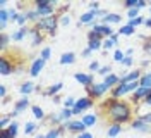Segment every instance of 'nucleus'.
Returning <instances> with one entry per match:
<instances>
[{
  "label": "nucleus",
  "instance_id": "f257e3e1",
  "mask_svg": "<svg viewBox=\"0 0 151 138\" xmlns=\"http://www.w3.org/2000/svg\"><path fill=\"white\" fill-rule=\"evenodd\" d=\"M103 114L117 124H125L132 123V105L127 100H117V99H108L101 105Z\"/></svg>",
  "mask_w": 151,
  "mask_h": 138
},
{
  "label": "nucleus",
  "instance_id": "f03ea898",
  "mask_svg": "<svg viewBox=\"0 0 151 138\" xmlns=\"http://www.w3.org/2000/svg\"><path fill=\"white\" fill-rule=\"evenodd\" d=\"M58 24H60V16L55 14V16H50V18L40 19L36 24H35V28L40 29L41 33H48L50 37H55V29Z\"/></svg>",
  "mask_w": 151,
  "mask_h": 138
},
{
  "label": "nucleus",
  "instance_id": "7ed1b4c3",
  "mask_svg": "<svg viewBox=\"0 0 151 138\" xmlns=\"http://www.w3.org/2000/svg\"><path fill=\"white\" fill-rule=\"evenodd\" d=\"M108 90H110V88H108V86H106L103 81H101V83H93L91 86H88V88H86L88 97H89V99H93V100L101 99V97H103V95L108 92Z\"/></svg>",
  "mask_w": 151,
  "mask_h": 138
},
{
  "label": "nucleus",
  "instance_id": "20e7f679",
  "mask_svg": "<svg viewBox=\"0 0 151 138\" xmlns=\"http://www.w3.org/2000/svg\"><path fill=\"white\" fill-rule=\"evenodd\" d=\"M93 105H94V100H93V99H89L88 95H86V97H81V99H77V102H76V107L72 109V114H74V116H79L81 112H84V110L91 109Z\"/></svg>",
  "mask_w": 151,
  "mask_h": 138
},
{
  "label": "nucleus",
  "instance_id": "39448f33",
  "mask_svg": "<svg viewBox=\"0 0 151 138\" xmlns=\"http://www.w3.org/2000/svg\"><path fill=\"white\" fill-rule=\"evenodd\" d=\"M62 126L65 128V131H70V133H76V135H81V133H84L86 129H88L81 119H70V121H67V123H64Z\"/></svg>",
  "mask_w": 151,
  "mask_h": 138
},
{
  "label": "nucleus",
  "instance_id": "423d86ee",
  "mask_svg": "<svg viewBox=\"0 0 151 138\" xmlns=\"http://www.w3.org/2000/svg\"><path fill=\"white\" fill-rule=\"evenodd\" d=\"M28 107H31L29 99H28V97H22V99H19L17 102H14V109H12V112H9V116L14 119V118H17L21 112H24Z\"/></svg>",
  "mask_w": 151,
  "mask_h": 138
},
{
  "label": "nucleus",
  "instance_id": "0eeeda50",
  "mask_svg": "<svg viewBox=\"0 0 151 138\" xmlns=\"http://www.w3.org/2000/svg\"><path fill=\"white\" fill-rule=\"evenodd\" d=\"M74 80L79 83V85H83L84 88H88V86H91L94 83V76L91 73H83V71H81V73L74 74Z\"/></svg>",
  "mask_w": 151,
  "mask_h": 138
},
{
  "label": "nucleus",
  "instance_id": "6e6552de",
  "mask_svg": "<svg viewBox=\"0 0 151 138\" xmlns=\"http://www.w3.org/2000/svg\"><path fill=\"white\" fill-rule=\"evenodd\" d=\"M45 64H47V61H43L41 57H36V59L33 61V64H31V67H29V74H31L33 78H36V76H40V73L43 71V67H45Z\"/></svg>",
  "mask_w": 151,
  "mask_h": 138
},
{
  "label": "nucleus",
  "instance_id": "1a4fd4ad",
  "mask_svg": "<svg viewBox=\"0 0 151 138\" xmlns=\"http://www.w3.org/2000/svg\"><path fill=\"white\" fill-rule=\"evenodd\" d=\"M0 73H2V76H9L10 73H14V62L7 59L5 55L0 57Z\"/></svg>",
  "mask_w": 151,
  "mask_h": 138
},
{
  "label": "nucleus",
  "instance_id": "9d476101",
  "mask_svg": "<svg viewBox=\"0 0 151 138\" xmlns=\"http://www.w3.org/2000/svg\"><path fill=\"white\" fill-rule=\"evenodd\" d=\"M141 71L139 69H136V71H129V73H125L124 76H120V83L122 85H127V83H134V81H139L141 80Z\"/></svg>",
  "mask_w": 151,
  "mask_h": 138
},
{
  "label": "nucleus",
  "instance_id": "9b49d317",
  "mask_svg": "<svg viewBox=\"0 0 151 138\" xmlns=\"http://www.w3.org/2000/svg\"><path fill=\"white\" fill-rule=\"evenodd\" d=\"M28 35H31V28L22 26V28H19L17 31H14V33L10 35V40H12V42H22Z\"/></svg>",
  "mask_w": 151,
  "mask_h": 138
},
{
  "label": "nucleus",
  "instance_id": "f8f14e48",
  "mask_svg": "<svg viewBox=\"0 0 151 138\" xmlns=\"http://www.w3.org/2000/svg\"><path fill=\"white\" fill-rule=\"evenodd\" d=\"M131 128L134 129V131H139V133H148L151 129V126L148 124V123H144L142 119H139V118H136V119H132L131 123Z\"/></svg>",
  "mask_w": 151,
  "mask_h": 138
},
{
  "label": "nucleus",
  "instance_id": "ddd939ff",
  "mask_svg": "<svg viewBox=\"0 0 151 138\" xmlns=\"http://www.w3.org/2000/svg\"><path fill=\"white\" fill-rule=\"evenodd\" d=\"M150 92L151 90H148V88H142V86H139L136 92L132 93V104H137V102H144V99L150 95Z\"/></svg>",
  "mask_w": 151,
  "mask_h": 138
},
{
  "label": "nucleus",
  "instance_id": "4468645a",
  "mask_svg": "<svg viewBox=\"0 0 151 138\" xmlns=\"http://www.w3.org/2000/svg\"><path fill=\"white\" fill-rule=\"evenodd\" d=\"M91 29H94V31H96V33H100V35H103L105 38H110L113 33H115L112 26H108V24H101V23H100V24H96V26H93Z\"/></svg>",
  "mask_w": 151,
  "mask_h": 138
},
{
  "label": "nucleus",
  "instance_id": "2eb2a0df",
  "mask_svg": "<svg viewBox=\"0 0 151 138\" xmlns=\"http://www.w3.org/2000/svg\"><path fill=\"white\" fill-rule=\"evenodd\" d=\"M119 23H122V16H119V14H106L103 19H101V24H108V26H112V24H119Z\"/></svg>",
  "mask_w": 151,
  "mask_h": 138
},
{
  "label": "nucleus",
  "instance_id": "dca6fc26",
  "mask_svg": "<svg viewBox=\"0 0 151 138\" xmlns=\"http://www.w3.org/2000/svg\"><path fill=\"white\" fill-rule=\"evenodd\" d=\"M19 92H21L22 97H28V95H31L33 92H36V86H35V83L33 81H24L22 85H21Z\"/></svg>",
  "mask_w": 151,
  "mask_h": 138
},
{
  "label": "nucleus",
  "instance_id": "f3484780",
  "mask_svg": "<svg viewBox=\"0 0 151 138\" xmlns=\"http://www.w3.org/2000/svg\"><path fill=\"white\" fill-rule=\"evenodd\" d=\"M40 14V18H50V16H55V5H45V7H35Z\"/></svg>",
  "mask_w": 151,
  "mask_h": 138
},
{
  "label": "nucleus",
  "instance_id": "a211bd4d",
  "mask_svg": "<svg viewBox=\"0 0 151 138\" xmlns=\"http://www.w3.org/2000/svg\"><path fill=\"white\" fill-rule=\"evenodd\" d=\"M64 88V83L62 81H58V83H55V85H52V86H48L47 90L43 92V95L45 97H55V95H58V92Z\"/></svg>",
  "mask_w": 151,
  "mask_h": 138
},
{
  "label": "nucleus",
  "instance_id": "6ab92c4d",
  "mask_svg": "<svg viewBox=\"0 0 151 138\" xmlns=\"http://www.w3.org/2000/svg\"><path fill=\"white\" fill-rule=\"evenodd\" d=\"M103 83L112 90V88H115L119 83H120V76H117V74H108V76H105V80H103Z\"/></svg>",
  "mask_w": 151,
  "mask_h": 138
},
{
  "label": "nucleus",
  "instance_id": "aec40b11",
  "mask_svg": "<svg viewBox=\"0 0 151 138\" xmlns=\"http://www.w3.org/2000/svg\"><path fill=\"white\" fill-rule=\"evenodd\" d=\"M81 121L84 123L86 128H91V126H94L98 123V116L96 114H83L81 116Z\"/></svg>",
  "mask_w": 151,
  "mask_h": 138
},
{
  "label": "nucleus",
  "instance_id": "412c9836",
  "mask_svg": "<svg viewBox=\"0 0 151 138\" xmlns=\"http://www.w3.org/2000/svg\"><path fill=\"white\" fill-rule=\"evenodd\" d=\"M31 37H33V43H31V45H33V47H38L41 42H43L45 35H43L40 29H36V28L33 26V28H31Z\"/></svg>",
  "mask_w": 151,
  "mask_h": 138
},
{
  "label": "nucleus",
  "instance_id": "4be33fe9",
  "mask_svg": "<svg viewBox=\"0 0 151 138\" xmlns=\"http://www.w3.org/2000/svg\"><path fill=\"white\" fill-rule=\"evenodd\" d=\"M120 133H122V124H117V123H112L106 129V135L110 138H117Z\"/></svg>",
  "mask_w": 151,
  "mask_h": 138
},
{
  "label": "nucleus",
  "instance_id": "5701e85b",
  "mask_svg": "<svg viewBox=\"0 0 151 138\" xmlns=\"http://www.w3.org/2000/svg\"><path fill=\"white\" fill-rule=\"evenodd\" d=\"M9 9H0V29L4 33V29L7 28V23H9Z\"/></svg>",
  "mask_w": 151,
  "mask_h": 138
},
{
  "label": "nucleus",
  "instance_id": "b1692460",
  "mask_svg": "<svg viewBox=\"0 0 151 138\" xmlns=\"http://www.w3.org/2000/svg\"><path fill=\"white\" fill-rule=\"evenodd\" d=\"M62 66L65 64H74L76 62V54L74 52H65V54H62V57H60V61H58Z\"/></svg>",
  "mask_w": 151,
  "mask_h": 138
},
{
  "label": "nucleus",
  "instance_id": "393cba45",
  "mask_svg": "<svg viewBox=\"0 0 151 138\" xmlns=\"http://www.w3.org/2000/svg\"><path fill=\"white\" fill-rule=\"evenodd\" d=\"M65 128L64 126H58V128H50L48 133H45V138H58L60 135H64Z\"/></svg>",
  "mask_w": 151,
  "mask_h": 138
},
{
  "label": "nucleus",
  "instance_id": "a878e982",
  "mask_svg": "<svg viewBox=\"0 0 151 138\" xmlns=\"http://www.w3.org/2000/svg\"><path fill=\"white\" fill-rule=\"evenodd\" d=\"M31 110H33V116L40 121H45L47 119V114H45V110L41 109L40 105H31Z\"/></svg>",
  "mask_w": 151,
  "mask_h": 138
},
{
  "label": "nucleus",
  "instance_id": "bb28decb",
  "mask_svg": "<svg viewBox=\"0 0 151 138\" xmlns=\"http://www.w3.org/2000/svg\"><path fill=\"white\" fill-rule=\"evenodd\" d=\"M139 85H141L142 88H148V90H151V71H148V73L142 74L141 80H139Z\"/></svg>",
  "mask_w": 151,
  "mask_h": 138
},
{
  "label": "nucleus",
  "instance_id": "cd10ccee",
  "mask_svg": "<svg viewBox=\"0 0 151 138\" xmlns=\"http://www.w3.org/2000/svg\"><path fill=\"white\" fill-rule=\"evenodd\" d=\"M88 48L91 50V52H96V50H100V48H103V40H88Z\"/></svg>",
  "mask_w": 151,
  "mask_h": 138
},
{
  "label": "nucleus",
  "instance_id": "c85d7f7f",
  "mask_svg": "<svg viewBox=\"0 0 151 138\" xmlns=\"http://www.w3.org/2000/svg\"><path fill=\"white\" fill-rule=\"evenodd\" d=\"M136 33V28L129 26V24H124L120 29H119V35H124V37H132Z\"/></svg>",
  "mask_w": 151,
  "mask_h": 138
},
{
  "label": "nucleus",
  "instance_id": "c756f323",
  "mask_svg": "<svg viewBox=\"0 0 151 138\" xmlns=\"http://www.w3.org/2000/svg\"><path fill=\"white\" fill-rule=\"evenodd\" d=\"M26 16H28V21H31V23H35L36 24L38 21H40V14H38V10L36 9H29V10H26Z\"/></svg>",
  "mask_w": 151,
  "mask_h": 138
},
{
  "label": "nucleus",
  "instance_id": "7c9ffc66",
  "mask_svg": "<svg viewBox=\"0 0 151 138\" xmlns=\"http://www.w3.org/2000/svg\"><path fill=\"white\" fill-rule=\"evenodd\" d=\"M9 40H10V35H7L5 31H4V33H0V50H2V52H5Z\"/></svg>",
  "mask_w": 151,
  "mask_h": 138
},
{
  "label": "nucleus",
  "instance_id": "2f4dec72",
  "mask_svg": "<svg viewBox=\"0 0 151 138\" xmlns=\"http://www.w3.org/2000/svg\"><path fill=\"white\" fill-rule=\"evenodd\" d=\"M7 131H9V135L12 138L17 137V131H19V123H17V121H12L9 126H7Z\"/></svg>",
  "mask_w": 151,
  "mask_h": 138
},
{
  "label": "nucleus",
  "instance_id": "473e14b6",
  "mask_svg": "<svg viewBox=\"0 0 151 138\" xmlns=\"http://www.w3.org/2000/svg\"><path fill=\"white\" fill-rule=\"evenodd\" d=\"M124 59H125V52H124V50H120V48H115V52H113V61L122 64Z\"/></svg>",
  "mask_w": 151,
  "mask_h": 138
},
{
  "label": "nucleus",
  "instance_id": "72a5a7b5",
  "mask_svg": "<svg viewBox=\"0 0 151 138\" xmlns=\"http://www.w3.org/2000/svg\"><path fill=\"white\" fill-rule=\"evenodd\" d=\"M36 129H38L36 123L29 121V123H26V126H24V135H33V133H35Z\"/></svg>",
  "mask_w": 151,
  "mask_h": 138
},
{
  "label": "nucleus",
  "instance_id": "f704fd0d",
  "mask_svg": "<svg viewBox=\"0 0 151 138\" xmlns=\"http://www.w3.org/2000/svg\"><path fill=\"white\" fill-rule=\"evenodd\" d=\"M144 21L146 19L142 18V16H139V18H136V19H129V26H132V28H137V26H141V24H144Z\"/></svg>",
  "mask_w": 151,
  "mask_h": 138
},
{
  "label": "nucleus",
  "instance_id": "c9c22d12",
  "mask_svg": "<svg viewBox=\"0 0 151 138\" xmlns=\"http://www.w3.org/2000/svg\"><path fill=\"white\" fill-rule=\"evenodd\" d=\"M76 102H77V99H74V97H67L65 100H64V107H65V109H74Z\"/></svg>",
  "mask_w": 151,
  "mask_h": 138
},
{
  "label": "nucleus",
  "instance_id": "e433bc0d",
  "mask_svg": "<svg viewBox=\"0 0 151 138\" xmlns=\"http://www.w3.org/2000/svg\"><path fill=\"white\" fill-rule=\"evenodd\" d=\"M10 123H12V118H10L9 114H7V116H2V119H0V129L7 128Z\"/></svg>",
  "mask_w": 151,
  "mask_h": 138
},
{
  "label": "nucleus",
  "instance_id": "4c0bfd02",
  "mask_svg": "<svg viewBox=\"0 0 151 138\" xmlns=\"http://www.w3.org/2000/svg\"><path fill=\"white\" fill-rule=\"evenodd\" d=\"M19 16H21V12H17V9H9V19H10V23H17Z\"/></svg>",
  "mask_w": 151,
  "mask_h": 138
},
{
  "label": "nucleus",
  "instance_id": "58836bf2",
  "mask_svg": "<svg viewBox=\"0 0 151 138\" xmlns=\"http://www.w3.org/2000/svg\"><path fill=\"white\" fill-rule=\"evenodd\" d=\"M50 55H52V48H50V47H45V48H41V52H40V57H41L43 61H48V59H50Z\"/></svg>",
  "mask_w": 151,
  "mask_h": 138
},
{
  "label": "nucleus",
  "instance_id": "ea45409f",
  "mask_svg": "<svg viewBox=\"0 0 151 138\" xmlns=\"http://www.w3.org/2000/svg\"><path fill=\"white\" fill-rule=\"evenodd\" d=\"M112 48H117V45L112 42V38H105L103 40V50H112Z\"/></svg>",
  "mask_w": 151,
  "mask_h": 138
},
{
  "label": "nucleus",
  "instance_id": "a19ab883",
  "mask_svg": "<svg viewBox=\"0 0 151 138\" xmlns=\"http://www.w3.org/2000/svg\"><path fill=\"white\" fill-rule=\"evenodd\" d=\"M45 5H55L53 0H35V7H45Z\"/></svg>",
  "mask_w": 151,
  "mask_h": 138
},
{
  "label": "nucleus",
  "instance_id": "79ce46f5",
  "mask_svg": "<svg viewBox=\"0 0 151 138\" xmlns=\"http://www.w3.org/2000/svg\"><path fill=\"white\" fill-rule=\"evenodd\" d=\"M98 74H101V76H108V74H112V66H101L100 71H98Z\"/></svg>",
  "mask_w": 151,
  "mask_h": 138
},
{
  "label": "nucleus",
  "instance_id": "37998d69",
  "mask_svg": "<svg viewBox=\"0 0 151 138\" xmlns=\"http://www.w3.org/2000/svg\"><path fill=\"white\" fill-rule=\"evenodd\" d=\"M26 23H28V16H26V12H21V16H19V19H17L19 28L26 26Z\"/></svg>",
  "mask_w": 151,
  "mask_h": 138
},
{
  "label": "nucleus",
  "instance_id": "c03bdc74",
  "mask_svg": "<svg viewBox=\"0 0 151 138\" xmlns=\"http://www.w3.org/2000/svg\"><path fill=\"white\" fill-rule=\"evenodd\" d=\"M127 18H129V19L139 18V9H137V7H136V9H129V10H127Z\"/></svg>",
  "mask_w": 151,
  "mask_h": 138
},
{
  "label": "nucleus",
  "instance_id": "a18cd8bd",
  "mask_svg": "<svg viewBox=\"0 0 151 138\" xmlns=\"http://www.w3.org/2000/svg\"><path fill=\"white\" fill-rule=\"evenodd\" d=\"M124 7H125L127 10L129 9H136V7H137V0H125Z\"/></svg>",
  "mask_w": 151,
  "mask_h": 138
},
{
  "label": "nucleus",
  "instance_id": "49530a36",
  "mask_svg": "<svg viewBox=\"0 0 151 138\" xmlns=\"http://www.w3.org/2000/svg\"><path fill=\"white\" fill-rule=\"evenodd\" d=\"M70 23V16L69 14H62L60 16V26H67Z\"/></svg>",
  "mask_w": 151,
  "mask_h": 138
},
{
  "label": "nucleus",
  "instance_id": "de8ad7c7",
  "mask_svg": "<svg viewBox=\"0 0 151 138\" xmlns=\"http://www.w3.org/2000/svg\"><path fill=\"white\" fill-rule=\"evenodd\" d=\"M100 67H101V66H100V62H98V61L89 62V71H93V73H98V71H100Z\"/></svg>",
  "mask_w": 151,
  "mask_h": 138
},
{
  "label": "nucleus",
  "instance_id": "09e8293b",
  "mask_svg": "<svg viewBox=\"0 0 151 138\" xmlns=\"http://www.w3.org/2000/svg\"><path fill=\"white\" fill-rule=\"evenodd\" d=\"M139 119H142L144 123H148L151 126V112H146V114H142V116H139Z\"/></svg>",
  "mask_w": 151,
  "mask_h": 138
},
{
  "label": "nucleus",
  "instance_id": "8fccbe9b",
  "mask_svg": "<svg viewBox=\"0 0 151 138\" xmlns=\"http://www.w3.org/2000/svg\"><path fill=\"white\" fill-rule=\"evenodd\" d=\"M132 64H134V57H125L122 62V66H125V67H131Z\"/></svg>",
  "mask_w": 151,
  "mask_h": 138
},
{
  "label": "nucleus",
  "instance_id": "3c124183",
  "mask_svg": "<svg viewBox=\"0 0 151 138\" xmlns=\"http://www.w3.org/2000/svg\"><path fill=\"white\" fill-rule=\"evenodd\" d=\"M89 10H100V4L98 2H89Z\"/></svg>",
  "mask_w": 151,
  "mask_h": 138
},
{
  "label": "nucleus",
  "instance_id": "603ef678",
  "mask_svg": "<svg viewBox=\"0 0 151 138\" xmlns=\"http://www.w3.org/2000/svg\"><path fill=\"white\" fill-rule=\"evenodd\" d=\"M0 138H12V137L9 135V131H7V128L0 129Z\"/></svg>",
  "mask_w": 151,
  "mask_h": 138
},
{
  "label": "nucleus",
  "instance_id": "864d4df0",
  "mask_svg": "<svg viewBox=\"0 0 151 138\" xmlns=\"http://www.w3.org/2000/svg\"><path fill=\"white\" fill-rule=\"evenodd\" d=\"M150 4H146V0H137V9L141 10V9H144V7H148Z\"/></svg>",
  "mask_w": 151,
  "mask_h": 138
},
{
  "label": "nucleus",
  "instance_id": "5fc2aeb1",
  "mask_svg": "<svg viewBox=\"0 0 151 138\" xmlns=\"http://www.w3.org/2000/svg\"><path fill=\"white\" fill-rule=\"evenodd\" d=\"M76 138H94V137L91 135V133H89V131H84V133H81V135H77Z\"/></svg>",
  "mask_w": 151,
  "mask_h": 138
},
{
  "label": "nucleus",
  "instance_id": "6e6d98bb",
  "mask_svg": "<svg viewBox=\"0 0 151 138\" xmlns=\"http://www.w3.org/2000/svg\"><path fill=\"white\" fill-rule=\"evenodd\" d=\"M119 37H120L119 33H113L112 37H110V38H112V42L115 43V45H119ZM117 48H119V47H117Z\"/></svg>",
  "mask_w": 151,
  "mask_h": 138
},
{
  "label": "nucleus",
  "instance_id": "4d7b16f0",
  "mask_svg": "<svg viewBox=\"0 0 151 138\" xmlns=\"http://www.w3.org/2000/svg\"><path fill=\"white\" fill-rule=\"evenodd\" d=\"M5 95H7V88H5L4 85H0V97H2V99H5Z\"/></svg>",
  "mask_w": 151,
  "mask_h": 138
},
{
  "label": "nucleus",
  "instance_id": "13d9d810",
  "mask_svg": "<svg viewBox=\"0 0 151 138\" xmlns=\"http://www.w3.org/2000/svg\"><path fill=\"white\" fill-rule=\"evenodd\" d=\"M89 55H91V50H89V48L86 47L84 50H83V54H81V57H89Z\"/></svg>",
  "mask_w": 151,
  "mask_h": 138
},
{
  "label": "nucleus",
  "instance_id": "bf43d9fd",
  "mask_svg": "<svg viewBox=\"0 0 151 138\" xmlns=\"http://www.w3.org/2000/svg\"><path fill=\"white\" fill-rule=\"evenodd\" d=\"M132 54H134V48H132V47H129V48L125 50V57H132Z\"/></svg>",
  "mask_w": 151,
  "mask_h": 138
},
{
  "label": "nucleus",
  "instance_id": "052dcab7",
  "mask_svg": "<svg viewBox=\"0 0 151 138\" xmlns=\"http://www.w3.org/2000/svg\"><path fill=\"white\" fill-rule=\"evenodd\" d=\"M144 26L148 28V29H151V18H146V21H144Z\"/></svg>",
  "mask_w": 151,
  "mask_h": 138
},
{
  "label": "nucleus",
  "instance_id": "680f3d73",
  "mask_svg": "<svg viewBox=\"0 0 151 138\" xmlns=\"http://www.w3.org/2000/svg\"><path fill=\"white\" fill-rule=\"evenodd\" d=\"M144 104H146V105H151V92H150V95L144 99Z\"/></svg>",
  "mask_w": 151,
  "mask_h": 138
},
{
  "label": "nucleus",
  "instance_id": "e2e57ef3",
  "mask_svg": "<svg viewBox=\"0 0 151 138\" xmlns=\"http://www.w3.org/2000/svg\"><path fill=\"white\" fill-rule=\"evenodd\" d=\"M53 102H55V104H60V97H58V95H55V97H53Z\"/></svg>",
  "mask_w": 151,
  "mask_h": 138
},
{
  "label": "nucleus",
  "instance_id": "0e129e2a",
  "mask_svg": "<svg viewBox=\"0 0 151 138\" xmlns=\"http://www.w3.org/2000/svg\"><path fill=\"white\" fill-rule=\"evenodd\" d=\"M148 64H150V61H148V59H144V61L141 62V66H148Z\"/></svg>",
  "mask_w": 151,
  "mask_h": 138
},
{
  "label": "nucleus",
  "instance_id": "69168bd1",
  "mask_svg": "<svg viewBox=\"0 0 151 138\" xmlns=\"http://www.w3.org/2000/svg\"><path fill=\"white\" fill-rule=\"evenodd\" d=\"M35 138H45V135H36Z\"/></svg>",
  "mask_w": 151,
  "mask_h": 138
},
{
  "label": "nucleus",
  "instance_id": "338daca9",
  "mask_svg": "<svg viewBox=\"0 0 151 138\" xmlns=\"http://www.w3.org/2000/svg\"><path fill=\"white\" fill-rule=\"evenodd\" d=\"M148 7H150V12H151V5H148Z\"/></svg>",
  "mask_w": 151,
  "mask_h": 138
},
{
  "label": "nucleus",
  "instance_id": "774afa93",
  "mask_svg": "<svg viewBox=\"0 0 151 138\" xmlns=\"http://www.w3.org/2000/svg\"><path fill=\"white\" fill-rule=\"evenodd\" d=\"M117 138H119V137H117Z\"/></svg>",
  "mask_w": 151,
  "mask_h": 138
}]
</instances>
